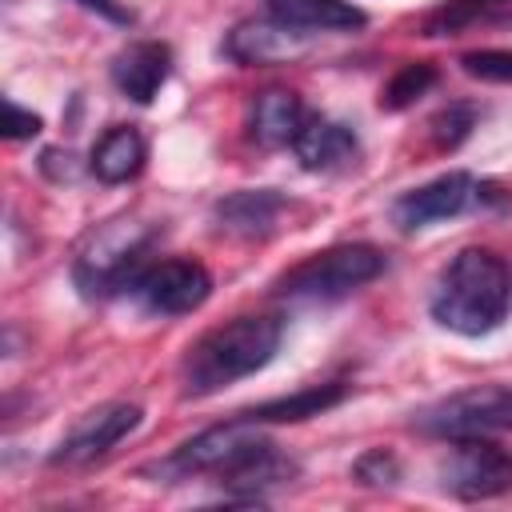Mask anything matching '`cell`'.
Here are the masks:
<instances>
[{"instance_id": "cell-23", "label": "cell", "mask_w": 512, "mask_h": 512, "mask_svg": "<svg viewBox=\"0 0 512 512\" xmlns=\"http://www.w3.org/2000/svg\"><path fill=\"white\" fill-rule=\"evenodd\" d=\"M356 476H360L364 484H396V480H400V464H396L392 452L372 448V452H364V456L356 460Z\"/></svg>"}, {"instance_id": "cell-2", "label": "cell", "mask_w": 512, "mask_h": 512, "mask_svg": "<svg viewBox=\"0 0 512 512\" xmlns=\"http://www.w3.org/2000/svg\"><path fill=\"white\" fill-rule=\"evenodd\" d=\"M280 320L276 316H232L216 328H208L180 360V384L184 396H212L260 368L272 364V356L280 352Z\"/></svg>"}, {"instance_id": "cell-13", "label": "cell", "mask_w": 512, "mask_h": 512, "mask_svg": "<svg viewBox=\"0 0 512 512\" xmlns=\"http://www.w3.org/2000/svg\"><path fill=\"white\" fill-rule=\"evenodd\" d=\"M284 208H288V200L276 188H244V192L224 196L212 216H216L220 232L256 240V236H268L276 228V220L284 216Z\"/></svg>"}, {"instance_id": "cell-24", "label": "cell", "mask_w": 512, "mask_h": 512, "mask_svg": "<svg viewBox=\"0 0 512 512\" xmlns=\"http://www.w3.org/2000/svg\"><path fill=\"white\" fill-rule=\"evenodd\" d=\"M36 132H40V116L28 112V108H20L16 100H4V136L8 140H28Z\"/></svg>"}, {"instance_id": "cell-17", "label": "cell", "mask_w": 512, "mask_h": 512, "mask_svg": "<svg viewBox=\"0 0 512 512\" xmlns=\"http://www.w3.org/2000/svg\"><path fill=\"white\" fill-rule=\"evenodd\" d=\"M144 160H148L144 136H140L132 124H116V128H108V132L92 144L88 168H92V176L104 180V184H128L132 176H140Z\"/></svg>"}, {"instance_id": "cell-19", "label": "cell", "mask_w": 512, "mask_h": 512, "mask_svg": "<svg viewBox=\"0 0 512 512\" xmlns=\"http://www.w3.org/2000/svg\"><path fill=\"white\" fill-rule=\"evenodd\" d=\"M508 4H512V0H444V4H436V8L424 16L420 32H424V36H456V32L480 24V20H492V16L504 12Z\"/></svg>"}, {"instance_id": "cell-8", "label": "cell", "mask_w": 512, "mask_h": 512, "mask_svg": "<svg viewBox=\"0 0 512 512\" xmlns=\"http://www.w3.org/2000/svg\"><path fill=\"white\" fill-rule=\"evenodd\" d=\"M140 420H144L140 404H132V400H108V404L84 412V416L68 428V436H64V440L56 444V452L48 456V464H56V468H84V464L108 456L128 432H136Z\"/></svg>"}, {"instance_id": "cell-20", "label": "cell", "mask_w": 512, "mask_h": 512, "mask_svg": "<svg viewBox=\"0 0 512 512\" xmlns=\"http://www.w3.org/2000/svg\"><path fill=\"white\" fill-rule=\"evenodd\" d=\"M432 84H436V68H432V64H404V68L384 84V92H380V108L400 112V108L416 104Z\"/></svg>"}, {"instance_id": "cell-15", "label": "cell", "mask_w": 512, "mask_h": 512, "mask_svg": "<svg viewBox=\"0 0 512 512\" xmlns=\"http://www.w3.org/2000/svg\"><path fill=\"white\" fill-rule=\"evenodd\" d=\"M304 120H308V108L288 88H268L248 108V132L264 148H284V144L292 148V140L304 128Z\"/></svg>"}, {"instance_id": "cell-21", "label": "cell", "mask_w": 512, "mask_h": 512, "mask_svg": "<svg viewBox=\"0 0 512 512\" xmlns=\"http://www.w3.org/2000/svg\"><path fill=\"white\" fill-rule=\"evenodd\" d=\"M472 124H476V112L468 104H448V108H440L432 116V140L440 148H456L472 132Z\"/></svg>"}, {"instance_id": "cell-6", "label": "cell", "mask_w": 512, "mask_h": 512, "mask_svg": "<svg viewBox=\"0 0 512 512\" xmlns=\"http://www.w3.org/2000/svg\"><path fill=\"white\" fill-rule=\"evenodd\" d=\"M412 424L424 436L452 440V444L512 432V388L508 384H476V388L452 392V396L420 408Z\"/></svg>"}, {"instance_id": "cell-18", "label": "cell", "mask_w": 512, "mask_h": 512, "mask_svg": "<svg viewBox=\"0 0 512 512\" xmlns=\"http://www.w3.org/2000/svg\"><path fill=\"white\" fill-rule=\"evenodd\" d=\"M340 400H344V384H316V388H304V392H292V396H276V400L252 404L240 416H248L256 424H292V420L320 416Z\"/></svg>"}, {"instance_id": "cell-22", "label": "cell", "mask_w": 512, "mask_h": 512, "mask_svg": "<svg viewBox=\"0 0 512 512\" xmlns=\"http://www.w3.org/2000/svg\"><path fill=\"white\" fill-rule=\"evenodd\" d=\"M468 76L480 80H496V84H512V52L508 48H480V52H464L460 56Z\"/></svg>"}, {"instance_id": "cell-11", "label": "cell", "mask_w": 512, "mask_h": 512, "mask_svg": "<svg viewBox=\"0 0 512 512\" xmlns=\"http://www.w3.org/2000/svg\"><path fill=\"white\" fill-rule=\"evenodd\" d=\"M308 32L276 20V16H260V20H240L228 40H224V56L244 64V68H256V64H280V60H292L308 48Z\"/></svg>"}, {"instance_id": "cell-14", "label": "cell", "mask_w": 512, "mask_h": 512, "mask_svg": "<svg viewBox=\"0 0 512 512\" xmlns=\"http://www.w3.org/2000/svg\"><path fill=\"white\" fill-rule=\"evenodd\" d=\"M292 152H296L300 168H308V172H332V168H344L356 156V132L348 124H340V120H328V116H312L308 112L304 128L292 140Z\"/></svg>"}, {"instance_id": "cell-3", "label": "cell", "mask_w": 512, "mask_h": 512, "mask_svg": "<svg viewBox=\"0 0 512 512\" xmlns=\"http://www.w3.org/2000/svg\"><path fill=\"white\" fill-rule=\"evenodd\" d=\"M152 240H156V228L136 216H116L92 228L72 260V280L80 296L100 300V296L124 292L140 276L144 252L152 248Z\"/></svg>"}, {"instance_id": "cell-7", "label": "cell", "mask_w": 512, "mask_h": 512, "mask_svg": "<svg viewBox=\"0 0 512 512\" xmlns=\"http://www.w3.org/2000/svg\"><path fill=\"white\" fill-rule=\"evenodd\" d=\"M128 296L148 316H184L212 296V272L200 260H184V256L144 264L140 276L128 284Z\"/></svg>"}, {"instance_id": "cell-4", "label": "cell", "mask_w": 512, "mask_h": 512, "mask_svg": "<svg viewBox=\"0 0 512 512\" xmlns=\"http://www.w3.org/2000/svg\"><path fill=\"white\" fill-rule=\"evenodd\" d=\"M272 448L276 444L260 432V424L236 412L232 420H224L216 428H204L192 440L176 444L156 464V472L160 476H204V472H212V476H220V484H228L240 472H248L256 460H264Z\"/></svg>"}, {"instance_id": "cell-9", "label": "cell", "mask_w": 512, "mask_h": 512, "mask_svg": "<svg viewBox=\"0 0 512 512\" xmlns=\"http://www.w3.org/2000/svg\"><path fill=\"white\" fill-rule=\"evenodd\" d=\"M440 484L460 500H492L512 488V456L496 448L492 436L456 440V448L440 464Z\"/></svg>"}, {"instance_id": "cell-25", "label": "cell", "mask_w": 512, "mask_h": 512, "mask_svg": "<svg viewBox=\"0 0 512 512\" xmlns=\"http://www.w3.org/2000/svg\"><path fill=\"white\" fill-rule=\"evenodd\" d=\"M72 4H80V8L96 12V16L112 20V24H128V20H132V12H128V8L120 4V0H72Z\"/></svg>"}, {"instance_id": "cell-16", "label": "cell", "mask_w": 512, "mask_h": 512, "mask_svg": "<svg viewBox=\"0 0 512 512\" xmlns=\"http://www.w3.org/2000/svg\"><path fill=\"white\" fill-rule=\"evenodd\" d=\"M264 12L316 36V32H352L364 28L368 16L348 0H264Z\"/></svg>"}, {"instance_id": "cell-1", "label": "cell", "mask_w": 512, "mask_h": 512, "mask_svg": "<svg viewBox=\"0 0 512 512\" xmlns=\"http://www.w3.org/2000/svg\"><path fill=\"white\" fill-rule=\"evenodd\" d=\"M512 308V272L492 248L456 252L428 300V312L440 328L456 336H488L504 324Z\"/></svg>"}, {"instance_id": "cell-12", "label": "cell", "mask_w": 512, "mask_h": 512, "mask_svg": "<svg viewBox=\"0 0 512 512\" xmlns=\"http://www.w3.org/2000/svg\"><path fill=\"white\" fill-rule=\"evenodd\" d=\"M172 72V52L160 40H140L128 44L116 60H112V84L120 88V96H128L132 104H152L156 92L164 88Z\"/></svg>"}, {"instance_id": "cell-5", "label": "cell", "mask_w": 512, "mask_h": 512, "mask_svg": "<svg viewBox=\"0 0 512 512\" xmlns=\"http://www.w3.org/2000/svg\"><path fill=\"white\" fill-rule=\"evenodd\" d=\"M384 272V252L372 244H332L312 252L276 280V296L288 300H340Z\"/></svg>"}, {"instance_id": "cell-10", "label": "cell", "mask_w": 512, "mask_h": 512, "mask_svg": "<svg viewBox=\"0 0 512 512\" xmlns=\"http://www.w3.org/2000/svg\"><path fill=\"white\" fill-rule=\"evenodd\" d=\"M480 200V184L472 172H444L404 196H396L392 204V224L400 232H416V228H428V224H440V220H452L460 212H468L472 204Z\"/></svg>"}]
</instances>
